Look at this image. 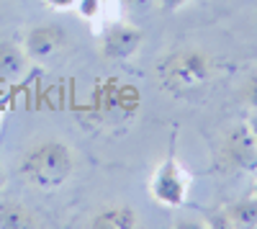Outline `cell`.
I'll return each instance as SVG.
<instances>
[{
  "label": "cell",
  "instance_id": "obj_1",
  "mask_svg": "<svg viewBox=\"0 0 257 229\" xmlns=\"http://www.w3.org/2000/svg\"><path fill=\"white\" fill-rule=\"evenodd\" d=\"M77 157L67 142L57 137H47L34 142L21 157L18 170L24 180L39 191H57L75 173Z\"/></svg>",
  "mask_w": 257,
  "mask_h": 229
},
{
  "label": "cell",
  "instance_id": "obj_17",
  "mask_svg": "<svg viewBox=\"0 0 257 229\" xmlns=\"http://www.w3.org/2000/svg\"><path fill=\"white\" fill-rule=\"evenodd\" d=\"M3 113H6V103H0V119H3Z\"/></svg>",
  "mask_w": 257,
  "mask_h": 229
},
{
  "label": "cell",
  "instance_id": "obj_2",
  "mask_svg": "<svg viewBox=\"0 0 257 229\" xmlns=\"http://www.w3.org/2000/svg\"><path fill=\"white\" fill-rule=\"evenodd\" d=\"M213 75V62L201 49H178L162 57L157 65L160 85L175 98H188L201 93Z\"/></svg>",
  "mask_w": 257,
  "mask_h": 229
},
{
  "label": "cell",
  "instance_id": "obj_8",
  "mask_svg": "<svg viewBox=\"0 0 257 229\" xmlns=\"http://www.w3.org/2000/svg\"><path fill=\"white\" fill-rule=\"evenodd\" d=\"M90 226H95V229H134V226H139V211L126 203L105 206V209H100L90 219Z\"/></svg>",
  "mask_w": 257,
  "mask_h": 229
},
{
  "label": "cell",
  "instance_id": "obj_15",
  "mask_svg": "<svg viewBox=\"0 0 257 229\" xmlns=\"http://www.w3.org/2000/svg\"><path fill=\"white\" fill-rule=\"evenodd\" d=\"M47 6L54 8V11H70L77 6V0H47Z\"/></svg>",
  "mask_w": 257,
  "mask_h": 229
},
{
  "label": "cell",
  "instance_id": "obj_7",
  "mask_svg": "<svg viewBox=\"0 0 257 229\" xmlns=\"http://www.w3.org/2000/svg\"><path fill=\"white\" fill-rule=\"evenodd\" d=\"M211 226H242V229H254L257 226V196H247L239 201H231L224 206L221 214L213 219Z\"/></svg>",
  "mask_w": 257,
  "mask_h": 229
},
{
  "label": "cell",
  "instance_id": "obj_4",
  "mask_svg": "<svg viewBox=\"0 0 257 229\" xmlns=\"http://www.w3.org/2000/svg\"><path fill=\"white\" fill-rule=\"evenodd\" d=\"M221 160L234 170H257V119L234 124L224 134Z\"/></svg>",
  "mask_w": 257,
  "mask_h": 229
},
{
  "label": "cell",
  "instance_id": "obj_3",
  "mask_svg": "<svg viewBox=\"0 0 257 229\" xmlns=\"http://www.w3.org/2000/svg\"><path fill=\"white\" fill-rule=\"evenodd\" d=\"M190 191V175L175 160V155H167L149 178V196L165 209H178L185 203Z\"/></svg>",
  "mask_w": 257,
  "mask_h": 229
},
{
  "label": "cell",
  "instance_id": "obj_16",
  "mask_svg": "<svg viewBox=\"0 0 257 229\" xmlns=\"http://www.w3.org/2000/svg\"><path fill=\"white\" fill-rule=\"evenodd\" d=\"M3 185H6V175H3V170H0V191H3Z\"/></svg>",
  "mask_w": 257,
  "mask_h": 229
},
{
  "label": "cell",
  "instance_id": "obj_9",
  "mask_svg": "<svg viewBox=\"0 0 257 229\" xmlns=\"http://www.w3.org/2000/svg\"><path fill=\"white\" fill-rule=\"evenodd\" d=\"M29 57L21 44L13 41H0V80H18L26 72Z\"/></svg>",
  "mask_w": 257,
  "mask_h": 229
},
{
  "label": "cell",
  "instance_id": "obj_6",
  "mask_svg": "<svg viewBox=\"0 0 257 229\" xmlns=\"http://www.w3.org/2000/svg\"><path fill=\"white\" fill-rule=\"evenodd\" d=\"M21 47H24L29 62H49L67 47V31L59 24H39L26 31Z\"/></svg>",
  "mask_w": 257,
  "mask_h": 229
},
{
  "label": "cell",
  "instance_id": "obj_5",
  "mask_svg": "<svg viewBox=\"0 0 257 229\" xmlns=\"http://www.w3.org/2000/svg\"><path fill=\"white\" fill-rule=\"evenodd\" d=\"M142 44H144V31L139 26L116 21V24L100 31L98 52L105 62H126L142 49Z\"/></svg>",
  "mask_w": 257,
  "mask_h": 229
},
{
  "label": "cell",
  "instance_id": "obj_14",
  "mask_svg": "<svg viewBox=\"0 0 257 229\" xmlns=\"http://www.w3.org/2000/svg\"><path fill=\"white\" fill-rule=\"evenodd\" d=\"M157 3H160L165 11H180V8H185V6H190V3H196V0H157Z\"/></svg>",
  "mask_w": 257,
  "mask_h": 229
},
{
  "label": "cell",
  "instance_id": "obj_13",
  "mask_svg": "<svg viewBox=\"0 0 257 229\" xmlns=\"http://www.w3.org/2000/svg\"><path fill=\"white\" fill-rule=\"evenodd\" d=\"M152 3H157V0H121V6L128 8V11H144V8H149Z\"/></svg>",
  "mask_w": 257,
  "mask_h": 229
},
{
  "label": "cell",
  "instance_id": "obj_11",
  "mask_svg": "<svg viewBox=\"0 0 257 229\" xmlns=\"http://www.w3.org/2000/svg\"><path fill=\"white\" fill-rule=\"evenodd\" d=\"M103 3L105 0H77V13L90 21V24H95V21H100V13H103Z\"/></svg>",
  "mask_w": 257,
  "mask_h": 229
},
{
  "label": "cell",
  "instance_id": "obj_10",
  "mask_svg": "<svg viewBox=\"0 0 257 229\" xmlns=\"http://www.w3.org/2000/svg\"><path fill=\"white\" fill-rule=\"evenodd\" d=\"M0 226L3 229H24V226H36V216L18 201H6L0 203Z\"/></svg>",
  "mask_w": 257,
  "mask_h": 229
},
{
  "label": "cell",
  "instance_id": "obj_18",
  "mask_svg": "<svg viewBox=\"0 0 257 229\" xmlns=\"http://www.w3.org/2000/svg\"><path fill=\"white\" fill-rule=\"evenodd\" d=\"M252 196H257V180H254V185H252Z\"/></svg>",
  "mask_w": 257,
  "mask_h": 229
},
{
  "label": "cell",
  "instance_id": "obj_12",
  "mask_svg": "<svg viewBox=\"0 0 257 229\" xmlns=\"http://www.w3.org/2000/svg\"><path fill=\"white\" fill-rule=\"evenodd\" d=\"M239 95H242V100L247 103L252 111H257V72H249L244 77L242 88H239Z\"/></svg>",
  "mask_w": 257,
  "mask_h": 229
}]
</instances>
